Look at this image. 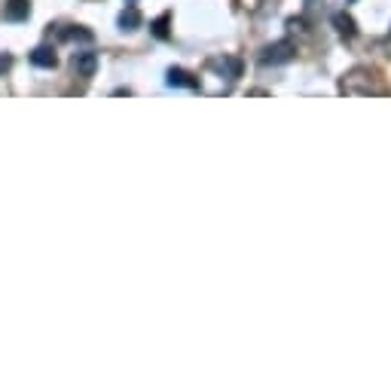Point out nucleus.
<instances>
[{"mask_svg":"<svg viewBox=\"0 0 391 388\" xmlns=\"http://www.w3.org/2000/svg\"><path fill=\"white\" fill-rule=\"evenodd\" d=\"M290 59H294V43H290V40H281V43L266 46L263 49V55H260L263 65H281V61H290Z\"/></svg>","mask_w":391,"mask_h":388,"instance_id":"1","label":"nucleus"},{"mask_svg":"<svg viewBox=\"0 0 391 388\" xmlns=\"http://www.w3.org/2000/svg\"><path fill=\"white\" fill-rule=\"evenodd\" d=\"M74 70L83 76V80L95 76V70H98V55H95V52H74Z\"/></svg>","mask_w":391,"mask_h":388,"instance_id":"2","label":"nucleus"},{"mask_svg":"<svg viewBox=\"0 0 391 388\" xmlns=\"http://www.w3.org/2000/svg\"><path fill=\"white\" fill-rule=\"evenodd\" d=\"M168 86H187V89H196V86H199V80H196L193 74H187V70L172 68V70H168Z\"/></svg>","mask_w":391,"mask_h":388,"instance_id":"3","label":"nucleus"},{"mask_svg":"<svg viewBox=\"0 0 391 388\" xmlns=\"http://www.w3.org/2000/svg\"><path fill=\"white\" fill-rule=\"evenodd\" d=\"M333 25H337V31L343 34L345 40H352L354 34H358V28H354V19L348 16V12H337V16H333Z\"/></svg>","mask_w":391,"mask_h":388,"instance_id":"4","label":"nucleus"},{"mask_svg":"<svg viewBox=\"0 0 391 388\" xmlns=\"http://www.w3.org/2000/svg\"><path fill=\"white\" fill-rule=\"evenodd\" d=\"M31 61H34L37 68H55V61H59V59H55V52H52L49 46H37V49L31 52Z\"/></svg>","mask_w":391,"mask_h":388,"instance_id":"5","label":"nucleus"},{"mask_svg":"<svg viewBox=\"0 0 391 388\" xmlns=\"http://www.w3.org/2000/svg\"><path fill=\"white\" fill-rule=\"evenodd\" d=\"M28 12H31L28 0H10V6H6V19H12V22H22V19H28Z\"/></svg>","mask_w":391,"mask_h":388,"instance_id":"6","label":"nucleus"},{"mask_svg":"<svg viewBox=\"0 0 391 388\" xmlns=\"http://www.w3.org/2000/svg\"><path fill=\"white\" fill-rule=\"evenodd\" d=\"M138 25H141V12L134 10V6H129V10L119 12V28H123V31H134Z\"/></svg>","mask_w":391,"mask_h":388,"instance_id":"7","label":"nucleus"},{"mask_svg":"<svg viewBox=\"0 0 391 388\" xmlns=\"http://www.w3.org/2000/svg\"><path fill=\"white\" fill-rule=\"evenodd\" d=\"M150 28H153V34H156V37H159V40H166V37H168V16L156 19V22H153Z\"/></svg>","mask_w":391,"mask_h":388,"instance_id":"8","label":"nucleus"},{"mask_svg":"<svg viewBox=\"0 0 391 388\" xmlns=\"http://www.w3.org/2000/svg\"><path fill=\"white\" fill-rule=\"evenodd\" d=\"M61 37H68V40H83V43H89V40H92V31H80V28H74V31H65Z\"/></svg>","mask_w":391,"mask_h":388,"instance_id":"9","label":"nucleus"},{"mask_svg":"<svg viewBox=\"0 0 391 388\" xmlns=\"http://www.w3.org/2000/svg\"><path fill=\"white\" fill-rule=\"evenodd\" d=\"M10 65H12L10 55H0V74H6V70H10Z\"/></svg>","mask_w":391,"mask_h":388,"instance_id":"10","label":"nucleus"},{"mask_svg":"<svg viewBox=\"0 0 391 388\" xmlns=\"http://www.w3.org/2000/svg\"><path fill=\"white\" fill-rule=\"evenodd\" d=\"M345 3H352V0H345Z\"/></svg>","mask_w":391,"mask_h":388,"instance_id":"11","label":"nucleus"},{"mask_svg":"<svg viewBox=\"0 0 391 388\" xmlns=\"http://www.w3.org/2000/svg\"><path fill=\"white\" fill-rule=\"evenodd\" d=\"M309 3H312V0H309Z\"/></svg>","mask_w":391,"mask_h":388,"instance_id":"12","label":"nucleus"}]
</instances>
